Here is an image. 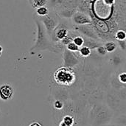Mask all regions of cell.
Returning a JSON list of instances; mask_svg holds the SVG:
<instances>
[{
    "instance_id": "1",
    "label": "cell",
    "mask_w": 126,
    "mask_h": 126,
    "mask_svg": "<svg viewBox=\"0 0 126 126\" xmlns=\"http://www.w3.org/2000/svg\"><path fill=\"white\" fill-rule=\"evenodd\" d=\"M32 16L35 22V25L37 27V35H36V39L35 44L30 49L31 54H34L41 50H49L50 52L55 53H60L59 51L57 49V48L52 44L51 41V38L47 34L41 20L35 14V13H33Z\"/></svg>"
},
{
    "instance_id": "2",
    "label": "cell",
    "mask_w": 126,
    "mask_h": 126,
    "mask_svg": "<svg viewBox=\"0 0 126 126\" xmlns=\"http://www.w3.org/2000/svg\"><path fill=\"white\" fill-rule=\"evenodd\" d=\"M53 78L56 83L65 86H72L76 80V75L73 69L64 66L56 69L54 72Z\"/></svg>"
},
{
    "instance_id": "3",
    "label": "cell",
    "mask_w": 126,
    "mask_h": 126,
    "mask_svg": "<svg viewBox=\"0 0 126 126\" xmlns=\"http://www.w3.org/2000/svg\"><path fill=\"white\" fill-rule=\"evenodd\" d=\"M38 18L42 22V24H43L47 34L49 36H51V34H52V31L54 30V29L58 24L61 18L58 16L57 13L53 10V8L50 7L49 13L47 15L44 16H42V17H38Z\"/></svg>"
},
{
    "instance_id": "4",
    "label": "cell",
    "mask_w": 126,
    "mask_h": 126,
    "mask_svg": "<svg viewBox=\"0 0 126 126\" xmlns=\"http://www.w3.org/2000/svg\"><path fill=\"white\" fill-rule=\"evenodd\" d=\"M73 30L76 31L82 36H84L88 38H91L97 41H100L101 39L98 36L97 32L91 24H84V25H78V26H73ZM101 42V41H100Z\"/></svg>"
},
{
    "instance_id": "5",
    "label": "cell",
    "mask_w": 126,
    "mask_h": 126,
    "mask_svg": "<svg viewBox=\"0 0 126 126\" xmlns=\"http://www.w3.org/2000/svg\"><path fill=\"white\" fill-rule=\"evenodd\" d=\"M70 21L73 26L84 25V24H91L92 18L91 17L81 11H75L70 18Z\"/></svg>"
},
{
    "instance_id": "6",
    "label": "cell",
    "mask_w": 126,
    "mask_h": 126,
    "mask_svg": "<svg viewBox=\"0 0 126 126\" xmlns=\"http://www.w3.org/2000/svg\"><path fill=\"white\" fill-rule=\"evenodd\" d=\"M63 66L72 69L73 67L78 66L80 63L78 57L75 55V52H70L66 48L63 49Z\"/></svg>"
},
{
    "instance_id": "7",
    "label": "cell",
    "mask_w": 126,
    "mask_h": 126,
    "mask_svg": "<svg viewBox=\"0 0 126 126\" xmlns=\"http://www.w3.org/2000/svg\"><path fill=\"white\" fill-rule=\"evenodd\" d=\"M14 94V90L13 87L7 83H4L0 86V100L3 101H7L13 98Z\"/></svg>"
},
{
    "instance_id": "8",
    "label": "cell",
    "mask_w": 126,
    "mask_h": 126,
    "mask_svg": "<svg viewBox=\"0 0 126 126\" xmlns=\"http://www.w3.org/2000/svg\"><path fill=\"white\" fill-rule=\"evenodd\" d=\"M32 9L35 10L40 7L46 6L49 3V0H27Z\"/></svg>"
},
{
    "instance_id": "9",
    "label": "cell",
    "mask_w": 126,
    "mask_h": 126,
    "mask_svg": "<svg viewBox=\"0 0 126 126\" xmlns=\"http://www.w3.org/2000/svg\"><path fill=\"white\" fill-rule=\"evenodd\" d=\"M103 47H104L106 52L112 53V52H114L117 49V44L115 41H106L103 44Z\"/></svg>"
},
{
    "instance_id": "10",
    "label": "cell",
    "mask_w": 126,
    "mask_h": 126,
    "mask_svg": "<svg viewBox=\"0 0 126 126\" xmlns=\"http://www.w3.org/2000/svg\"><path fill=\"white\" fill-rule=\"evenodd\" d=\"M49 10H50L49 6L48 7L47 5H46V6H42V7H40L35 9L34 13L38 17H42V16L47 15L49 13Z\"/></svg>"
},
{
    "instance_id": "11",
    "label": "cell",
    "mask_w": 126,
    "mask_h": 126,
    "mask_svg": "<svg viewBox=\"0 0 126 126\" xmlns=\"http://www.w3.org/2000/svg\"><path fill=\"white\" fill-rule=\"evenodd\" d=\"M72 42L80 48V47H83L84 44V38H83V36L80 35V34L78 35V33L76 35H75L73 37Z\"/></svg>"
},
{
    "instance_id": "12",
    "label": "cell",
    "mask_w": 126,
    "mask_h": 126,
    "mask_svg": "<svg viewBox=\"0 0 126 126\" xmlns=\"http://www.w3.org/2000/svg\"><path fill=\"white\" fill-rule=\"evenodd\" d=\"M126 38V33L124 30H118L114 33V38L118 41H124Z\"/></svg>"
},
{
    "instance_id": "13",
    "label": "cell",
    "mask_w": 126,
    "mask_h": 126,
    "mask_svg": "<svg viewBox=\"0 0 126 126\" xmlns=\"http://www.w3.org/2000/svg\"><path fill=\"white\" fill-rule=\"evenodd\" d=\"M78 52L80 55V56H82L83 58H88L89 56H90V55L92 53V49H90L87 47L83 46L79 48Z\"/></svg>"
},
{
    "instance_id": "14",
    "label": "cell",
    "mask_w": 126,
    "mask_h": 126,
    "mask_svg": "<svg viewBox=\"0 0 126 126\" xmlns=\"http://www.w3.org/2000/svg\"><path fill=\"white\" fill-rule=\"evenodd\" d=\"M65 48L70 51V52H78V50H79V47L75 45L72 41L69 42V44H67L65 47Z\"/></svg>"
},
{
    "instance_id": "15",
    "label": "cell",
    "mask_w": 126,
    "mask_h": 126,
    "mask_svg": "<svg viewBox=\"0 0 126 126\" xmlns=\"http://www.w3.org/2000/svg\"><path fill=\"white\" fill-rule=\"evenodd\" d=\"M62 121L64 122V123H67V124H69V125H71V126H72L73 123H74V119H73V117H71V116H69V115L65 116L63 118Z\"/></svg>"
},
{
    "instance_id": "16",
    "label": "cell",
    "mask_w": 126,
    "mask_h": 126,
    "mask_svg": "<svg viewBox=\"0 0 126 126\" xmlns=\"http://www.w3.org/2000/svg\"><path fill=\"white\" fill-rule=\"evenodd\" d=\"M96 51H97V52L99 55H102V56L106 55V53H107L106 51V49H105V48H104V47H103V44H102V45L99 46L98 47H97V48H96Z\"/></svg>"
},
{
    "instance_id": "17",
    "label": "cell",
    "mask_w": 126,
    "mask_h": 126,
    "mask_svg": "<svg viewBox=\"0 0 126 126\" xmlns=\"http://www.w3.org/2000/svg\"><path fill=\"white\" fill-rule=\"evenodd\" d=\"M118 78H119V80H120L121 83H126V72H123L120 73V74L119 75V77H118Z\"/></svg>"
},
{
    "instance_id": "18",
    "label": "cell",
    "mask_w": 126,
    "mask_h": 126,
    "mask_svg": "<svg viewBox=\"0 0 126 126\" xmlns=\"http://www.w3.org/2000/svg\"><path fill=\"white\" fill-rule=\"evenodd\" d=\"M62 107H63V104L60 100H57V101L55 102V109L60 110V109H61Z\"/></svg>"
},
{
    "instance_id": "19",
    "label": "cell",
    "mask_w": 126,
    "mask_h": 126,
    "mask_svg": "<svg viewBox=\"0 0 126 126\" xmlns=\"http://www.w3.org/2000/svg\"><path fill=\"white\" fill-rule=\"evenodd\" d=\"M29 126H42L39 123H38V122H34V123H32Z\"/></svg>"
},
{
    "instance_id": "20",
    "label": "cell",
    "mask_w": 126,
    "mask_h": 126,
    "mask_svg": "<svg viewBox=\"0 0 126 126\" xmlns=\"http://www.w3.org/2000/svg\"><path fill=\"white\" fill-rule=\"evenodd\" d=\"M59 126H72L69 125V124H67V123H64V122H63V121H61V122L60 123V125H59Z\"/></svg>"
},
{
    "instance_id": "21",
    "label": "cell",
    "mask_w": 126,
    "mask_h": 126,
    "mask_svg": "<svg viewBox=\"0 0 126 126\" xmlns=\"http://www.w3.org/2000/svg\"><path fill=\"white\" fill-rule=\"evenodd\" d=\"M2 52H3V47L0 45V57H1V55H2Z\"/></svg>"
},
{
    "instance_id": "22",
    "label": "cell",
    "mask_w": 126,
    "mask_h": 126,
    "mask_svg": "<svg viewBox=\"0 0 126 126\" xmlns=\"http://www.w3.org/2000/svg\"><path fill=\"white\" fill-rule=\"evenodd\" d=\"M117 126V125H111V126Z\"/></svg>"
}]
</instances>
